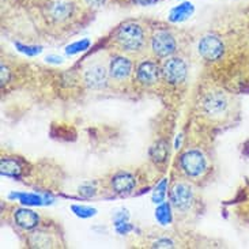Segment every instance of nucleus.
<instances>
[{
  "label": "nucleus",
  "mask_w": 249,
  "mask_h": 249,
  "mask_svg": "<svg viewBox=\"0 0 249 249\" xmlns=\"http://www.w3.org/2000/svg\"><path fill=\"white\" fill-rule=\"evenodd\" d=\"M115 41L119 48L127 53H136L144 47V32L141 25L135 22H127L117 29Z\"/></svg>",
  "instance_id": "1"
},
{
  "label": "nucleus",
  "mask_w": 249,
  "mask_h": 249,
  "mask_svg": "<svg viewBox=\"0 0 249 249\" xmlns=\"http://www.w3.org/2000/svg\"><path fill=\"white\" fill-rule=\"evenodd\" d=\"M180 169L188 177H197L206 170V158L199 150H187L178 160Z\"/></svg>",
  "instance_id": "2"
},
{
  "label": "nucleus",
  "mask_w": 249,
  "mask_h": 249,
  "mask_svg": "<svg viewBox=\"0 0 249 249\" xmlns=\"http://www.w3.org/2000/svg\"><path fill=\"white\" fill-rule=\"evenodd\" d=\"M151 51L153 53L160 57V59H168L172 54L176 52V48H177V44H176L175 37L169 32H165V30H160L151 37Z\"/></svg>",
  "instance_id": "3"
},
{
  "label": "nucleus",
  "mask_w": 249,
  "mask_h": 249,
  "mask_svg": "<svg viewBox=\"0 0 249 249\" xmlns=\"http://www.w3.org/2000/svg\"><path fill=\"white\" fill-rule=\"evenodd\" d=\"M161 75L169 83L178 85L187 76V64L180 57H168L162 64Z\"/></svg>",
  "instance_id": "4"
},
{
  "label": "nucleus",
  "mask_w": 249,
  "mask_h": 249,
  "mask_svg": "<svg viewBox=\"0 0 249 249\" xmlns=\"http://www.w3.org/2000/svg\"><path fill=\"white\" fill-rule=\"evenodd\" d=\"M199 54L204 60L214 61L221 59L223 54V44L216 36H204L197 45Z\"/></svg>",
  "instance_id": "5"
},
{
  "label": "nucleus",
  "mask_w": 249,
  "mask_h": 249,
  "mask_svg": "<svg viewBox=\"0 0 249 249\" xmlns=\"http://www.w3.org/2000/svg\"><path fill=\"white\" fill-rule=\"evenodd\" d=\"M192 199H194L192 189L185 182H177L172 189L170 200L177 210H181V211L188 210L192 204Z\"/></svg>",
  "instance_id": "6"
},
{
  "label": "nucleus",
  "mask_w": 249,
  "mask_h": 249,
  "mask_svg": "<svg viewBox=\"0 0 249 249\" xmlns=\"http://www.w3.org/2000/svg\"><path fill=\"white\" fill-rule=\"evenodd\" d=\"M160 75H161V68L158 67V64L155 61L151 60L141 63L136 70V78L144 86L155 85L160 79Z\"/></svg>",
  "instance_id": "7"
},
{
  "label": "nucleus",
  "mask_w": 249,
  "mask_h": 249,
  "mask_svg": "<svg viewBox=\"0 0 249 249\" xmlns=\"http://www.w3.org/2000/svg\"><path fill=\"white\" fill-rule=\"evenodd\" d=\"M109 70L105 68L102 64H93L85 71V83L90 89H101L105 86L108 81Z\"/></svg>",
  "instance_id": "8"
},
{
  "label": "nucleus",
  "mask_w": 249,
  "mask_h": 249,
  "mask_svg": "<svg viewBox=\"0 0 249 249\" xmlns=\"http://www.w3.org/2000/svg\"><path fill=\"white\" fill-rule=\"evenodd\" d=\"M203 110L210 116H219L228 108V98L222 93H209L202 101Z\"/></svg>",
  "instance_id": "9"
},
{
  "label": "nucleus",
  "mask_w": 249,
  "mask_h": 249,
  "mask_svg": "<svg viewBox=\"0 0 249 249\" xmlns=\"http://www.w3.org/2000/svg\"><path fill=\"white\" fill-rule=\"evenodd\" d=\"M132 61L125 56H116L109 64V76L115 81H124L131 75Z\"/></svg>",
  "instance_id": "10"
},
{
  "label": "nucleus",
  "mask_w": 249,
  "mask_h": 249,
  "mask_svg": "<svg viewBox=\"0 0 249 249\" xmlns=\"http://www.w3.org/2000/svg\"><path fill=\"white\" fill-rule=\"evenodd\" d=\"M135 177L128 172H119L116 173L112 180H110V188L115 194L119 195H124V194H129L132 189L135 188Z\"/></svg>",
  "instance_id": "11"
},
{
  "label": "nucleus",
  "mask_w": 249,
  "mask_h": 249,
  "mask_svg": "<svg viewBox=\"0 0 249 249\" xmlns=\"http://www.w3.org/2000/svg\"><path fill=\"white\" fill-rule=\"evenodd\" d=\"M14 221L22 229L32 230L37 228V225L40 222V218L32 210L19 209L14 213Z\"/></svg>",
  "instance_id": "12"
},
{
  "label": "nucleus",
  "mask_w": 249,
  "mask_h": 249,
  "mask_svg": "<svg viewBox=\"0 0 249 249\" xmlns=\"http://www.w3.org/2000/svg\"><path fill=\"white\" fill-rule=\"evenodd\" d=\"M71 11H72V6L67 1H63V0H56L48 8V13L51 15V18L54 20L66 19L67 17H70Z\"/></svg>",
  "instance_id": "13"
},
{
  "label": "nucleus",
  "mask_w": 249,
  "mask_h": 249,
  "mask_svg": "<svg viewBox=\"0 0 249 249\" xmlns=\"http://www.w3.org/2000/svg\"><path fill=\"white\" fill-rule=\"evenodd\" d=\"M23 173V166L15 158H3L1 160V175L7 177L18 178Z\"/></svg>",
  "instance_id": "14"
},
{
  "label": "nucleus",
  "mask_w": 249,
  "mask_h": 249,
  "mask_svg": "<svg viewBox=\"0 0 249 249\" xmlns=\"http://www.w3.org/2000/svg\"><path fill=\"white\" fill-rule=\"evenodd\" d=\"M29 244L33 248H51L53 247L54 241L51 234L44 231H34L29 237Z\"/></svg>",
  "instance_id": "15"
},
{
  "label": "nucleus",
  "mask_w": 249,
  "mask_h": 249,
  "mask_svg": "<svg viewBox=\"0 0 249 249\" xmlns=\"http://www.w3.org/2000/svg\"><path fill=\"white\" fill-rule=\"evenodd\" d=\"M194 11V7L192 4H189V3H184L181 6L176 7L175 10L172 11L170 14V20H173V22H177V20H182L185 19V18H188L191 13Z\"/></svg>",
  "instance_id": "16"
},
{
  "label": "nucleus",
  "mask_w": 249,
  "mask_h": 249,
  "mask_svg": "<svg viewBox=\"0 0 249 249\" xmlns=\"http://www.w3.org/2000/svg\"><path fill=\"white\" fill-rule=\"evenodd\" d=\"M150 154H151V158H153L154 161H165L166 157H168V144H166L165 142H160L158 144H155L154 147L151 148Z\"/></svg>",
  "instance_id": "17"
},
{
  "label": "nucleus",
  "mask_w": 249,
  "mask_h": 249,
  "mask_svg": "<svg viewBox=\"0 0 249 249\" xmlns=\"http://www.w3.org/2000/svg\"><path fill=\"white\" fill-rule=\"evenodd\" d=\"M166 211H169L168 206H161L160 209L157 210V218H158L161 222H166V221L170 219V218H169V214H166Z\"/></svg>",
  "instance_id": "18"
},
{
  "label": "nucleus",
  "mask_w": 249,
  "mask_h": 249,
  "mask_svg": "<svg viewBox=\"0 0 249 249\" xmlns=\"http://www.w3.org/2000/svg\"><path fill=\"white\" fill-rule=\"evenodd\" d=\"M157 192H158V196H154V202L161 203L163 196H165V182H162L161 185H160V188L157 189Z\"/></svg>",
  "instance_id": "19"
},
{
  "label": "nucleus",
  "mask_w": 249,
  "mask_h": 249,
  "mask_svg": "<svg viewBox=\"0 0 249 249\" xmlns=\"http://www.w3.org/2000/svg\"><path fill=\"white\" fill-rule=\"evenodd\" d=\"M154 247H158V248H166V247H173V244L172 241H169V240H161V241H157L154 244Z\"/></svg>",
  "instance_id": "20"
},
{
  "label": "nucleus",
  "mask_w": 249,
  "mask_h": 249,
  "mask_svg": "<svg viewBox=\"0 0 249 249\" xmlns=\"http://www.w3.org/2000/svg\"><path fill=\"white\" fill-rule=\"evenodd\" d=\"M8 78H10V71H8L6 67H1V83H3V85L7 83Z\"/></svg>",
  "instance_id": "21"
},
{
  "label": "nucleus",
  "mask_w": 249,
  "mask_h": 249,
  "mask_svg": "<svg viewBox=\"0 0 249 249\" xmlns=\"http://www.w3.org/2000/svg\"><path fill=\"white\" fill-rule=\"evenodd\" d=\"M135 3H138V4H142V6H148V4H153L155 3L157 0H134Z\"/></svg>",
  "instance_id": "22"
},
{
  "label": "nucleus",
  "mask_w": 249,
  "mask_h": 249,
  "mask_svg": "<svg viewBox=\"0 0 249 249\" xmlns=\"http://www.w3.org/2000/svg\"><path fill=\"white\" fill-rule=\"evenodd\" d=\"M102 1H104V0H89V3H91V4H97V6H98V4H101Z\"/></svg>",
  "instance_id": "23"
}]
</instances>
